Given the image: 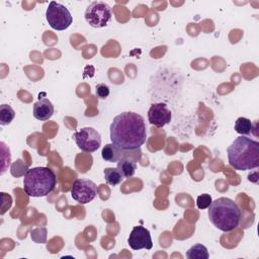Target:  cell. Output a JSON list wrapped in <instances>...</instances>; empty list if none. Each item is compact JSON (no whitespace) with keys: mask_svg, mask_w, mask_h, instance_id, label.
<instances>
[{"mask_svg":"<svg viewBox=\"0 0 259 259\" xmlns=\"http://www.w3.org/2000/svg\"><path fill=\"white\" fill-rule=\"evenodd\" d=\"M110 141L122 151L140 149L147 140L145 120L136 112H122L110 124Z\"/></svg>","mask_w":259,"mask_h":259,"instance_id":"cell-1","label":"cell"},{"mask_svg":"<svg viewBox=\"0 0 259 259\" xmlns=\"http://www.w3.org/2000/svg\"><path fill=\"white\" fill-rule=\"evenodd\" d=\"M230 165L238 171L252 170L259 166V142L240 136L228 147Z\"/></svg>","mask_w":259,"mask_h":259,"instance_id":"cell-2","label":"cell"},{"mask_svg":"<svg viewBox=\"0 0 259 259\" xmlns=\"http://www.w3.org/2000/svg\"><path fill=\"white\" fill-rule=\"evenodd\" d=\"M210 223L220 231L231 232L239 227L242 212L239 205L228 197H219L207 207Z\"/></svg>","mask_w":259,"mask_h":259,"instance_id":"cell-3","label":"cell"},{"mask_svg":"<svg viewBox=\"0 0 259 259\" xmlns=\"http://www.w3.org/2000/svg\"><path fill=\"white\" fill-rule=\"evenodd\" d=\"M57 185L55 172L48 167L27 169L23 176V190L30 197L49 195Z\"/></svg>","mask_w":259,"mask_h":259,"instance_id":"cell-4","label":"cell"},{"mask_svg":"<svg viewBox=\"0 0 259 259\" xmlns=\"http://www.w3.org/2000/svg\"><path fill=\"white\" fill-rule=\"evenodd\" d=\"M46 18L50 26L56 30H65L73 22V17L68 8L55 1L50 2L46 11Z\"/></svg>","mask_w":259,"mask_h":259,"instance_id":"cell-5","label":"cell"},{"mask_svg":"<svg viewBox=\"0 0 259 259\" xmlns=\"http://www.w3.org/2000/svg\"><path fill=\"white\" fill-rule=\"evenodd\" d=\"M112 16L111 8L103 1L92 2L85 10L84 17L86 22L94 27L100 28L107 25Z\"/></svg>","mask_w":259,"mask_h":259,"instance_id":"cell-6","label":"cell"},{"mask_svg":"<svg viewBox=\"0 0 259 259\" xmlns=\"http://www.w3.org/2000/svg\"><path fill=\"white\" fill-rule=\"evenodd\" d=\"M78 148L86 153H93L101 146V136L93 127H82L73 135Z\"/></svg>","mask_w":259,"mask_h":259,"instance_id":"cell-7","label":"cell"},{"mask_svg":"<svg viewBox=\"0 0 259 259\" xmlns=\"http://www.w3.org/2000/svg\"><path fill=\"white\" fill-rule=\"evenodd\" d=\"M97 194V185L90 179H76L71 187V196L81 204L92 201Z\"/></svg>","mask_w":259,"mask_h":259,"instance_id":"cell-8","label":"cell"},{"mask_svg":"<svg viewBox=\"0 0 259 259\" xmlns=\"http://www.w3.org/2000/svg\"><path fill=\"white\" fill-rule=\"evenodd\" d=\"M127 244L133 250L152 249L153 242H152V238L149 230H147L143 226L134 227L127 239Z\"/></svg>","mask_w":259,"mask_h":259,"instance_id":"cell-9","label":"cell"},{"mask_svg":"<svg viewBox=\"0 0 259 259\" xmlns=\"http://www.w3.org/2000/svg\"><path fill=\"white\" fill-rule=\"evenodd\" d=\"M172 113L165 103H154L148 110V120L157 127H163L171 121Z\"/></svg>","mask_w":259,"mask_h":259,"instance_id":"cell-10","label":"cell"},{"mask_svg":"<svg viewBox=\"0 0 259 259\" xmlns=\"http://www.w3.org/2000/svg\"><path fill=\"white\" fill-rule=\"evenodd\" d=\"M33 116L38 120H48L54 114V105L48 98H40L33 104Z\"/></svg>","mask_w":259,"mask_h":259,"instance_id":"cell-11","label":"cell"},{"mask_svg":"<svg viewBox=\"0 0 259 259\" xmlns=\"http://www.w3.org/2000/svg\"><path fill=\"white\" fill-rule=\"evenodd\" d=\"M101 157L104 161L107 162H117L119 159L122 158V150L118 149L115 145L106 144L101 151Z\"/></svg>","mask_w":259,"mask_h":259,"instance_id":"cell-12","label":"cell"},{"mask_svg":"<svg viewBox=\"0 0 259 259\" xmlns=\"http://www.w3.org/2000/svg\"><path fill=\"white\" fill-rule=\"evenodd\" d=\"M116 168L119 170L124 178H130L135 174L137 170V163L132 159L121 158L117 161Z\"/></svg>","mask_w":259,"mask_h":259,"instance_id":"cell-13","label":"cell"},{"mask_svg":"<svg viewBox=\"0 0 259 259\" xmlns=\"http://www.w3.org/2000/svg\"><path fill=\"white\" fill-rule=\"evenodd\" d=\"M103 174H104V179L107 182V184L111 185V186H116L119 183L122 182L123 180V176L122 174L119 172V170L117 168H113V167H108L105 168L103 170Z\"/></svg>","mask_w":259,"mask_h":259,"instance_id":"cell-14","label":"cell"},{"mask_svg":"<svg viewBox=\"0 0 259 259\" xmlns=\"http://www.w3.org/2000/svg\"><path fill=\"white\" fill-rule=\"evenodd\" d=\"M186 257L189 259H208L209 254L204 245L195 244L186 251Z\"/></svg>","mask_w":259,"mask_h":259,"instance_id":"cell-15","label":"cell"},{"mask_svg":"<svg viewBox=\"0 0 259 259\" xmlns=\"http://www.w3.org/2000/svg\"><path fill=\"white\" fill-rule=\"evenodd\" d=\"M234 128L238 134H240L242 136H246L251 133V131L253 128V124L249 118L242 116V117L237 118V120L235 121Z\"/></svg>","mask_w":259,"mask_h":259,"instance_id":"cell-16","label":"cell"},{"mask_svg":"<svg viewBox=\"0 0 259 259\" xmlns=\"http://www.w3.org/2000/svg\"><path fill=\"white\" fill-rule=\"evenodd\" d=\"M15 116V111L8 104L0 105V123L2 125L9 124Z\"/></svg>","mask_w":259,"mask_h":259,"instance_id":"cell-17","label":"cell"},{"mask_svg":"<svg viewBox=\"0 0 259 259\" xmlns=\"http://www.w3.org/2000/svg\"><path fill=\"white\" fill-rule=\"evenodd\" d=\"M212 199L211 196L207 193H203L201 195H198L196 198V205L199 209H205L209 206Z\"/></svg>","mask_w":259,"mask_h":259,"instance_id":"cell-18","label":"cell"},{"mask_svg":"<svg viewBox=\"0 0 259 259\" xmlns=\"http://www.w3.org/2000/svg\"><path fill=\"white\" fill-rule=\"evenodd\" d=\"M109 87L103 83L96 85V96L100 99H105L109 95Z\"/></svg>","mask_w":259,"mask_h":259,"instance_id":"cell-19","label":"cell"}]
</instances>
